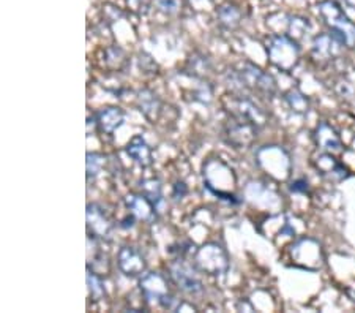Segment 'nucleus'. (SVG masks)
Returning a JSON list of instances; mask_svg holds the SVG:
<instances>
[{
  "instance_id": "nucleus-3",
  "label": "nucleus",
  "mask_w": 355,
  "mask_h": 313,
  "mask_svg": "<svg viewBox=\"0 0 355 313\" xmlns=\"http://www.w3.org/2000/svg\"><path fill=\"white\" fill-rule=\"evenodd\" d=\"M232 76L237 79L242 90L251 89L257 94L267 96V99H272L275 92H277L275 79L251 64H242L237 71H232Z\"/></svg>"
},
{
  "instance_id": "nucleus-1",
  "label": "nucleus",
  "mask_w": 355,
  "mask_h": 313,
  "mask_svg": "<svg viewBox=\"0 0 355 313\" xmlns=\"http://www.w3.org/2000/svg\"><path fill=\"white\" fill-rule=\"evenodd\" d=\"M319 13L325 21V24L330 27V33H334L346 46H355V26L343 13L340 5L334 2V0H327V2H322L319 5Z\"/></svg>"
},
{
  "instance_id": "nucleus-9",
  "label": "nucleus",
  "mask_w": 355,
  "mask_h": 313,
  "mask_svg": "<svg viewBox=\"0 0 355 313\" xmlns=\"http://www.w3.org/2000/svg\"><path fill=\"white\" fill-rule=\"evenodd\" d=\"M87 228L90 236L96 239H103V241H110L114 231V225L111 219L107 217L105 209L98 204H89L87 206Z\"/></svg>"
},
{
  "instance_id": "nucleus-7",
  "label": "nucleus",
  "mask_w": 355,
  "mask_h": 313,
  "mask_svg": "<svg viewBox=\"0 0 355 313\" xmlns=\"http://www.w3.org/2000/svg\"><path fill=\"white\" fill-rule=\"evenodd\" d=\"M227 111L231 112V117L250 122L256 127H262L267 121L266 112L250 99H243V96H231L227 100Z\"/></svg>"
},
{
  "instance_id": "nucleus-26",
  "label": "nucleus",
  "mask_w": 355,
  "mask_h": 313,
  "mask_svg": "<svg viewBox=\"0 0 355 313\" xmlns=\"http://www.w3.org/2000/svg\"><path fill=\"white\" fill-rule=\"evenodd\" d=\"M135 220H136V217H135L133 214H131V217L125 219V220L122 221V228H133V226H135Z\"/></svg>"
},
{
  "instance_id": "nucleus-14",
  "label": "nucleus",
  "mask_w": 355,
  "mask_h": 313,
  "mask_svg": "<svg viewBox=\"0 0 355 313\" xmlns=\"http://www.w3.org/2000/svg\"><path fill=\"white\" fill-rule=\"evenodd\" d=\"M340 46H345V44L334 33H324V35H319L314 40L313 54L318 59H331L338 53V48Z\"/></svg>"
},
{
  "instance_id": "nucleus-12",
  "label": "nucleus",
  "mask_w": 355,
  "mask_h": 313,
  "mask_svg": "<svg viewBox=\"0 0 355 313\" xmlns=\"http://www.w3.org/2000/svg\"><path fill=\"white\" fill-rule=\"evenodd\" d=\"M125 122V112L116 106H110L101 110L96 114V125L103 133L114 135L117 132V128L122 127Z\"/></svg>"
},
{
  "instance_id": "nucleus-11",
  "label": "nucleus",
  "mask_w": 355,
  "mask_h": 313,
  "mask_svg": "<svg viewBox=\"0 0 355 313\" xmlns=\"http://www.w3.org/2000/svg\"><path fill=\"white\" fill-rule=\"evenodd\" d=\"M125 204L130 210V214H133L137 220L142 221H153L157 215V206L148 199L144 193L142 195H130L125 198Z\"/></svg>"
},
{
  "instance_id": "nucleus-18",
  "label": "nucleus",
  "mask_w": 355,
  "mask_h": 313,
  "mask_svg": "<svg viewBox=\"0 0 355 313\" xmlns=\"http://www.w3.org/2000/svg\"><path fill=\"white\" fill-rule=\"evenodd\" d=\"M316 167L319 169L320 174L327 176L329 179H334V180H341L346 178V169L341 167L340 163H338L334 157L331 155H320L318 160H316Z\"/></svg>"
},
{
  "instance_id": "nucleus-15",
  "label": "nucleus",
  "mask_w": 355,
  "mask_h": 313,
  "mask_svg": "<svg viewBox=\"0 0 355 313\" xmlns=\"http://www.w3.org/2000/svg\"><path fill=\"white\" fill-rule=\"evenodd\" d=\"M314 139H316V144L320 149L329 151V152H340L341 151V141L340 136L336 135L334 128L330 127L329 124L322 122L316 128V135H314Z\"/></svg>"
},
{
  "instance_id": "nucleus-2",
  "label": "nucleus",
  "mask_w": 355,
  "mask_h": 313,
  "mask_svg": "<svg viewBox=\"0 0 355 313\" xmlns=\"http://www.w3.org/2000/svg\"><path fill=\"white\" fill-rule=\"evenodd\" d=\"M141 291L148 303H157L163 309H179V299L169 291V283L159 272H148L141 278Z\"/></svg>"
},
{
  "instance_id": "nucleus-23",
  "label": "nucleus",
  "mask_w": 355,
  "mask_h": 313,
  "mask_svg": "<svg viewBox=\"0 0 355 313\" xmlns=\"http://www.w3.org/2000/svg\"><path fill=\"white\" fill-rule=\"evenodd\" d=\"M190 65L193 67V73L196 76L204 75V73H207L210 70V62L207 57H200V59H198V57H191Z\"/></svg>"
},
{
  "instance_id": "nucleus-6",
  "label": "nucleus",
  "mask_w": 355,
  "mask_h": 313,
  "mask_svg": "<svg viewBox=\"0 0 355 313\" xmlns=\"http://www.w3.org/2000/svg\"><path fill=\"white\" fill-rule=\"evenodd\" d=\"M299 46L288 37H277L268 46V57L272 64L282 71H291L299 60Z\"/></svg>"
},
{
  "instance_id": "nucleus-24",
  "label": "nucleus",
  "mask_w": 355,
  "mask_h": 313,
  "mask_svg": "<svg viewBox=\"0 0 355 313\" xmlns=\"http://www.w3.org/2000/svg\"><path fill=\"white\" fill-rule=\"evenodd\" d=\"M153 3L166 15H174L180 8V0H153Z\"/></svg>"
},
{
  "instance_id": "nucleus-27",
  "label": "nucleus",
  "mask_w": 355,
  "mask_h": 313,
  "mask_svg": "<svg viewBox=\"0 0 355 313\" xmlns=\"http://www.w3.org/2000/svg\"><path fill=\"white\" fill-rule=\"evenodd\" d=\"M343 3H345L346 7L355 10V0H343Z\"/></svg>"
},
{
  "instance_id": "nucleus-8",
  "label": "nucleus",
  "mask_w": 355,
  "mask_h": 313,
  "mask_svg": "<svg viewBox=\"0 0 355 313\" xmlns=\"http://www.w3.org/2000/svg\"><path fill=\"white\" fill-rule=\"evenodd\" d=\"M257 128L259 127H256L253 124L232 117L225 127V136L229 144L237 147V149H242V147L253 144V141L257 138Z\"/></svg>"
},
{
  "instance_id": "nucleus-21",
  "label": "nucleus",
  "mask_w": 355,
  "mask_h": 313,
  "mask_svg": "<svg viewBox=\"0 0 355 313\" xmlns=\"http://www.w3.org/2000/svg\"><path fill=\"white\" fill-rule=\"evenodd\" d=\"M105 157L100 153H87V178H95L105 167Z\"/></svg>"
},
{
  "instance_id": "nucleus-10",
  "label": "nucleus",
  "mask_w": 355,
  "mask_h": 313,
  "mask_svg": "<svg viewBox=\"0 0 355 313\" xmlns=\"http://www.w3.org/2000/svg\"><path fill=\"white\" fill-rule=\"evenodd\" d=\"M119 269L128 277L142 276L147 269V263L144 255L133 246H125L120 248L117 256Z\"/></svg>"
},
{
  "instance_id": "nucleus-5",
  "label": "nucleus",
  "mask_w": 355,
  "mask_h": 313,
  "mask_svg": "<svg viewBox=\"0 0 355 313\" xmlns=\"http://www.w3.org/2000/svg\"><path fill=\"white\" fill-rule=\"evenodd\" d=\"M198 267L191 266L190 263H187L183 258H179L173 261L169 264V277L171 280L174 282L177 288L180 289L182 293H187L190 296H196L202 293V282L198 276Z\"/></svg>"
},
{
  "instance_id": "nucleus-22",
  "label": "nucleus",
  "mask_w": 355,
  "mask_h": 313,
  "mask_svg": "<svg viewBox=\"0 0 355 313\" xmlns=\"http://www.w3.org/2000/svg\"><path fill=\"white\" fill-rule=\"evenodd\" d=\"M288 103L291 105V108L297 112H305L308 111V100L305 95H302L300 92H297V90H292V92L288 94Z\"/></svg>"
},
{
  "instance_id": "nucleus-16",
  "label": "nucleus",
  "mask_w": 355,
  "mask_h": 313,
  "mask_svg": "<svg viewBox=\"0 0 355 313\" xmlns=\"http://www.w3.org/2000/svg\"><path fill=\"white\" fill-rule=\"evenodd\" d=\"M216 21H218V24L223 28H226V31H234V28H237L240 26V22H242V13H240V10L236 5L223 3L216 8Z\"/></svg>"
},
{
  "instance_id": "nucleus-17",
  "label": "nucleus",
  "mask_w": 355,
  "mask_h": 313,
  "mask_svg": "<svg viewBox=\"0 0 355 313\" xmlns=\"http://www.w3.org/2000/svg\"><path fill=\"white\" fill-rule=\"evenodd\" d=\"M137 105H139L141 112L148 119V121L155 122L158 117L159 110H162V103H159L158 96L152 92V90H139L137 95Z\"/></svg>"
},
{
  "instance_id": "nucleus-19",
  "label": "nucleus",
  "mask_w": 355,
  "mask_h": 313,
  "mask_svg": "<svg viewBox=\"0 0 355 313\" xmlns=\"http://www.w3.org/2000/svg\"><path fill=\"white\" fill-rule=\"evenodd\" d=\"M141 190L158 209V204L162 203V185H159V182L155 179L144 180L141 184Z\"/></svg>"
},
{
  "instance_id": "nucleus-20",
  "label": "nucleus",
  "mask_w": 355,
  "mask_h": 313,
  "mask_svg": "<svg viewBox=\"0 0 355 313\" xmlns=\"http://www.w3.org/2000/svg\"><path fill=\"white\" fill-rule=\"evenodd\" d=\"M87 285L92 299H103V296H105V285H103L101 278L96 276L95 271H90V267L87 269Z\"/></svg>"
},
{
  "instance_id": "nucleus-4",
  "label": "nucleus",
  "mask_w": 355,
  "mask_h": 313,
  "mask_svg": "<svg viewBox=\"0 0 355 313\" xmlns=\"http://www.w3.org/2000/svg\"><path fill=\"white\" fill-rule=\"evenodd\" d=\"M194 266L200 272L209 276L225 274L229 267V258L226 250L218 244H205L200 247L194 256Z\"/></svg>"
},
{
  "instance_id": "nucleus-13",
  "label": "nucleus",
  "mask_w": 355,
  "mask_h": 313,
  "mask_svg": "<svg viewBox=\"0 0 355 313\" xmlns=\"http://www.w3.org/2000/svg\"><path fill=\"white\" fill-rule=\"evenodd\" d=\"M127 153L142 168L150 167L153 163V153L150 146L147 144L146 139L142 138L141 135H136L131 138L127 146Z\"/></svg>"
},
{
  "instance_id": "nucleus-25",
  "label": "nucleus",
  "mask_w": 355,
  "mask_h": 313,
  "mask_svg": "<svg viewBox=\"0 0 355 313\" xmlns=\"http://www.w3.org/2000/svg\"><path fill=\"white\" fill-rule=\"evenodd\" d=\"M291 190L292 192H297V193H305L308 190V182L306 180H295V182H292Z\"/></svg>"
}]
</instances>
